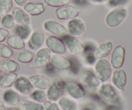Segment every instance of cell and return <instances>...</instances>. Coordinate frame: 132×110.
Wrapping results in <instances>:
<instances>
[{
    "label": "cell",
    "mask_w": 132,
    "mask_h": 110,
    "mask_svg": "<svg viewBox=\"0 0 132 110\" xmlns=\"http://www.w3.org/2000/svg\"><path fill=\"white\" fill-rule=\"evenodd\" d=\"M9 110H21V109H19V108H12V109H10Z\"/></svg>",
    "instance_id": "7dc6e473"
},
{
    "label": "cell",
    "mask_w": 132,
    "mask_h": 110,
    "mask_svg": "<svg viewBox=\"0 0 132 110\" xmlns=\"http://www.w3.org/2000/svg\"><path fill=\"white\" fill-rule=\"evenodd\" d=\"M29 97L31 100L41 104L44 103L48 99L46 91L39 89L34 90V91L29 95Z\"/></svg>",
    "instance_id": "f1b7e54d"
},
{
    "label": "cell",
    "mask_w": 132,
    "mask_h": 110,
    "mask_svg": "<svg viewBox=\"0 0 132 110\" xmlns=\"http://www.w3.org/2000/svg\"><path fill=\"white\" fill-rule=\"evenodd\" d=\"M14 1L17 5L19 6H22L27 3V0H14Z\"/></svg>",
    "instance_id": "ee69618b"
},
{
    "label": "cell",
    "mask_w": 132,
    "mask_h": 110,
    "mask_svg": "<svg viewBox=\"0 0 132 110\" xmlns=\"http://www.w3.org/2000/svg\"><path fill=\"white\" fill-rule=\"evenodd\" d=\"M5 75V72L4 71L0 70V81H1V79H3V77H4V75Z\"/></svg>",
    "instance_id": "bcb514c9"
},
{
    "label": "cell",
    "mask_w": 132,
    "mask_h": 110,
    "mask_svg": "<svg viewBox=\"0 0 132 110\" xmlns=\"http://www.w3.org/2000/svg\"><path fill=\"white\" fill-rule=\"evenodd\" d=\"M79 12L76 6L68 5L57 8L55 11V15L59 20H70L78 16Z\"/></svg>",
    "instance_id": "30bf717a"
},
{
    "label": "cell",
    "mask_w": 132,
    "mask_h": 110,
    "mask_svg": "<svg viewBox=\"0 0 132 110\" xmlns=\"http://www.w3.org/2000/svg\"><path fill=\"white\" fill-rule=\"evenodd\" d=\"M86 24L85 21L79 18L70 19L67 23V29L68 33L73 37H81L86 32Z\"/></svg>",
    "instance_id": "52a82bcc"
},
{
    "label": "cell",
    "mask_w": 132,
    "mask_h": 110,
    "mask_svg": "<svg viewBox=\"0 0 132 110\" xmlns=\"http://www.w3.org/2000/svg\"><path fill=\"white\" fill-rule=\"evenodd\" d=\"M94 70L97 77L101 82H105L108 81L112 73V65L104 58L99 59L96 61L94 66Z\"/></svg>",
    "instance_id": "277c9868"
},
{
    "label": "cell",
    "mask_w": 132,
    "mask_h": 110,
    "mask_svg": "<svg viewBox=\"0 0 132 110\" xmlns=\"http://www.w3.org/2000/svg\"><path fill=\"white\" fill-rule=\"evenodd\" d=\"M13 8L12 0H1L0 1V15L9 14Z\"/></svg>",
    "instance_id": "1f68e13d"
},
{
    "label": "cell",
    "mask_w": 132,
    "mask_h": 110,
    "mask_svg": "<svg viewBox=\"0 0 132 110\" xmlns=\"http://www.w3.org/2000/svg\"><path fill=\"white\" fill-rule=\"evenodd\" d=\"M66 82L62 79H57L50 84L46 94L49 100L56 102L62 97L65 90Z\"/></svg>",
    "instance_id": "5b68a950"
},
{
    "label": "cell",
    "mask_w": 132,
    "mask_h": 110,
    "mask_svg": "<svg viewBox=\"0 0 132 110\" xmlns=\"http://www.w3.org/2000/svg\"><path fill=\"white\" fill-rule=\"evenodd\" d=\"M128 0H108L107 4L110 7H117L122 6V5L127 3Z\"/></svg>",
    "instance_id": "8d00e7d4"
},
{
    "label": "cell",
    "mask_w": 132,
    "mask_h": 110,
    "mask_svg": "<svg viewBox=\"0 0 132 110\" xmlns=\"http://www.w3.org/2000/svg\"><path fill=\"white\" fill-rule=\"evenodd\" d=\"M84 46V51L83 53L86 54V53H91L93 52L94 53L95 48H96V46H95L93 43L92 42H87L83 45Z\"/></svg>",
    "instance_id": "f35d334b"
},
{
    "label": "cell",
    "mask_w": 132,
    "mask_h": 110,
    "mask_svg": "<svg viewBox=\"0 0 132 110\" xmlns=\"http://www.w3.org/2000/svg\"><path fill=\"white\" fill-rule=\"evenodd\" d=\"M125 50L123 46H117L112 50L111 55L110 64L113 68H121L125 61Z\"/></svg>",
    "instance_id": "9a60e30c"
},
{
    "label": "cell",
    "mask_w": 132,
    "mask_h": 110,
    "mask_svg": "<svg viewBox=\"0 0 132 110\" xmlns=\"http://www.w3.org/2000/svg\"><path fill=\"white\" fill-rule=\"evenodd\" d=\"M45 41V34L41 29L37 28L32 32L28 45L32 50H37L42 47Z\"/></svg>",
    "instance_id": "5bb4252c"
},
{
    "label": "cell",
    "mask_w": 132,
    "mask_h": 110,
    "mask_svg": "<svg viewBox=\"0 0 132 110\" xmlns=\"http://www.w3.org/2000/svg\"><path fill=\"white\" fill-rule=\"evenodd\" d=\"M112 83L116 88L120 90H125L126 84V74L125 71L121 68H117L112 75Z\"/></svg>",
    "instance_id": "ac0fdd59"
},
{
    "label": "cell",
    "mask_w": 132,
    "mask_h": 110,
    "mask_svg": "<svg viewBox=\"0 0 132 110\" xmlns=\"http://www.w3.org/2000/svg\"><path fill=\"white\" fill-rule=\"evenodd\" d=\"M61 39L65 45L67 50H68L70 54L80 55L83 53V44L77 37L66 34L62 36Z\"/></svg>",
    "instance_id": "8992f818"
},
{
    "label": "cell",
    "mask_w": 132,
    "mask_h": 110,
    "mask_svg": "<svg viewBox=\"0 0 132 110\" xmlns=\"http://www.w3.org/2000/svg\"><path fill=\"white\" fill-rule=\"evenodd\" d=\"M71 0H44V3L50 7L59 8L69 5Z\"/></svg>",
    "instance_id": "836d02e7"
},
{
    "label": "cell",
    "mask_w": 132,
    "mask_h": 110,
    "mask_svg": "<svg viewBox=\"0 0 132 110\" xmlns=\"http://www.w3.org/2000/svg\"><path fill=\"white\" fill-rule=\"evenodd\" d=\"M14 55L13 49L7 45L0 43V57L3 59H10Z\"/></svg>",
    "instance_id": "d6a6232c"
},
{
    "label": "cell",
    "mask_w": 132,
    "mask_h": 110,
    "mask_svg": "<svg viewBox=\"0 0 132 110\" xmlns=\"http://www.w3.org/2000/svg\"><path fill=\"white\" fill-rule=\"evenodd\" d=\"M43 27L45 31L52 33L55 36L62 37L68 33L67 28L63 24L52 19H48L44 21Z\"/></svg>",
    "instance_id": "8fae6325"
},
{
    "label": "cell",
    "mask_w": 132,
    "mask_h": 110,
    "mask_svg": "<svg viewBox=\"0 0 132 110\" xmlns=\"http://www.w3.org/2000/svg\"><path fill=\"white\" fill-rule=\"evenodd\" d=\"M80 80L84 88L90 93L96 92L101 82L91 69L82 70L80 73Z\"/></svg>",
    "instance_id": "7a4b0ae2"
},
{
    "label": "cell",
    "mask_w": 132,
    "mask_h": 110,
    "mask_svg": "<svg viewBox=\"0 0 132 110\" xmlns=\"http://www.w3.org/2000/svg\"><path fill=\"white\" fill-rule=\"evenodd\" d=\"M15 21L12 14H8L2 16L0 22V25L5 29H12L14 27Z\"/></svg>",
    "instance_id": "4dcf8cb0"
},
{
    "label": "cell",
    "mask_w": 132,
    "mask_h": 110,
    "mask_svg": "<svg viewBox=\"0 0 132 110\" xmlns=\"http://www.w3.org/2000/svg\"><path fill=\"white\" fill-rule=\"evenodd\" d=\"M85 59L86 63L89 65H93L94 64H95L97 61L96 58L94 55V53L93 52L85 54Z\"/></svg>",
    "instance_id": "74e56055"
},
{
    "label": "cell",
    "mask_w": 132,
    "mask_h": 110,
    "mask_svg": "<svg viewBox=\"0 0 132 110\" xmlns=\"http://www.w3.org/2000/svg\"><path fill=\"white\" fill-rule=\"evenodd\" d=\"M20 68L18 62L13 59H3L0 60V70L6 73H16Z\"/></svg>",
    "instance_id": "603a6c76"
},
{
    "label": "cell",
    "mask_w": 132,
    "mask_h": 110,
    "mask_svg": "<svg viewBox=\"0 0 132 110\" xmlns=\"http://www.w3.org/2000/svg\"><path fill=\"white\" fill-rule=\"evenodd\" d=\"M70 60L71 62V66L69 69L70 72L73 75H77L81 70V64L79 61L74 57H72Z\"/></svg>",
    "instance_id": "e575fe53"
},
{
    "label": "cell",
    "mask_w": 132,
    "mask_h": 110,
    "mask_svg": "<svg viewBox=\"0 0 132 110\" xmlns=\"http://www.w3.org/2000/svg\"><path fill=\"white\" fill-rule=\"evenodd\" d=\"M127 14V10L125 8L122 6L114 7L106 15L104 19L106 25L110 28L118 27L126 19Z\"/></svg>",
    "instance_id": "3957f363"
},
{
    "label": "cell",
    "mask_w": 132,
    "mask_h": 110,
    "mask_svg": "<svg viewBox=\"0 0 132 110\" xmlns=\"http://www.w3.org/2000/svg\"><path fill=\"white\" fill-rule=\"evenodd\" d=\"M34 54L30 50L23 49L19 50L15 54V58L18 62L23 64H28L33 61Z\"/></svg>",
    "instance_id": "484cf974"
},
{
    "label": "cell",
    "mask_w": 132,
    "mask_h": 110,
    "mask_svg": "<svg viewBox=\"0 0 132 110\" xmlns=\"http://www.w3.org/2000/svg\"><path fill=\"white\" fill-rule=\"evenodd\" d=\"M45 68L46 73L49 75H54L55 73V72H56V68L50 63H48L45 66Z\"/></svg>",
    "instance_id": "60d3db41"
},
{
    "label": "cell",
    "mask_w": 132,
    "mask_h": 110,
    "mask_svg": "<svg viewBox=\"0 0 132 110\" xmlns=\"http://www.w3.org/2000/svg\"><path fill=\"white\" fill-rule=\"evenodd\" d=\"M23 9L29 15L32 16L41 15L45 12V6L40 2H29L24 5Z\"/></svg>",
    "instance_id": "7402d4cb"
},
{
    "label": "cell",
    "mask_w": 132,
    "mask_h": 110,
    "mask_svg": "<svg viewBox=\"0 0 132 110\" xmlns=\"http://www.w3.org/2000/svg\"><path fill=\"white\" fill-rule=\"evenodd\" d=\"M17 77L18 74L16 73H5L1 81H0V88L6 89L10 88L12 85H14Z\"/></svg>",
    "instance_id": "83f0119b"
},
{
    "label": "cell",
    "mask_w": 132,
    "mask_h": 110,
    "mask_svg": "<svg viewBox=\"0 0 132 110\" xmlns=\"http://www.w3.org/2000/svg\"><path fill=\"white\" fill-rule=\"evenodd\" d=\"M6 45L15 50H21L25 48V43L21 37L15 34L9 35L6 39Z\"/></svg>",
    "instance_id": "d4e9b609"
},
{
    "label": "cell",
    "mask_w": 132,
    "mask_h": 110,
    "mask_svg": "<svg viewBox=\"0 0 132 110\" xmlns=\"http://www.w3.org/2000/svg\"><path fill=\"white\" fill-rule=\"evenodd\" d=\"M45 44L52 52L63 55L67 52V48L61 39L55 36H50L45 39Z\"/></svg>",
    "instance_id": "7c38bea8"
},
{
    "label": "cell",
    "mask_w": 132,
    "mask_h": 110,
    "mask_svg": "<svg viewBox=\"0 0 132 110\" xmlns=\"http://www.w3.org/2000/svg\"><path fill=\"white\" fill-rule=\"evenodd\" d=\"M113 50V44L111 41H105L97 46L94 51V55L96 59L108 57Z\"/></svg>",
    "instance_id": "44dd1931"
},
{
    "label": "cell",
    "mask_w": 132,
    "mask_h": 110,
    "mask_svg": "<svg viewBox=\"0 0 132 110\" xmlns=\"http://www.w3.org/2000/svg\"><path fill=\"white\" fill-rule=\"evenodd\" d=\"M14 87L18 93L23 95H29L34 90L28 77L24 75L18 76L14 83Z\"/></svg>",
    "instance_id": "9c48e42d"
},
{
    "label": "cell",
    "mask_w": 132,
    "mask_h": 110,
    "mask_svg": "<svg viewBox=\"0 0 132 110\" xmlns=\"http://www.w3.org/2000/svg\"><path fill=\"white\" fill-rule=\"evenodd\" d=\"M20 104L23 110H45L43 104L32 100H23Z\"/></svg>",
    "instance_id": "f546056e"
},
{
    "label": "cell",
    "mask_w": 132,
    "mask_h": 110,
    "mask_svg": "<svg viewBox=\"0 0 132 110\" xmlns=\"http://www.w3.org/2000/svg\"><path fill=\"white\" fill-rule=\"evenodd\" d=\"M0 22H1V18H0Z\"/></svg>",
    "instance_id": "c3c4849f"
},
{
    "label": "cell",
    "mask_w": 132,
    "mask_h": 110,
    "mask_svg": "<svg viewBox=\"0 0 132 110\" xmlns=\"http://www.w3.org/2000/svg\"><path fill=\"white\" fill-rule=\"evenodd\" d=\"M58 105L61 110H79V104L74 99L62 97L58 100Z\"/></svg>",
    "instance_id": "cb8c5ba5"
},
{
    "label": "cell",
    "mask_w": 132,
    "mask_h": 110,
    "mask_svg": "<svg viewBox=\"0 0 132 110\" xmlns=\"http://www.w3.org/2000/svg\"><path fill=\"white\" fill-rule=\"evenodd\" d=\"M50 63L59 70H69L71 66L70 59L65 57L61 54H54L52 55Z\"/></svg>",
    "instance_id": "e0dca14e"
},
{
    "label": "cell",
    "mask_w": 132,
    "mask_h": 110,
    "mask_svg": "<svg viewBox=\"0 0 132 110\" xmlns=\"http://www.w3.org/2000/svg\"><path fill=\"white\" fill-rule=\"evenodd\" d=\"M100 97L107 104L112 106L120 104L121 98L115 86L108 82L100 85L97 90Z\"/></svg>",
    "instance_id": "6da1fadb"
},
{
    "label": "cell",
    "mask_w": 132,
    "mask_h": 110,
    "mask_svg": "<svg viewBox=\"0 0 132 110\" xmlns=\"http://www.w3.org/2000/svg\"><path fill=\"white\" fill-rule=\"evenodd\" d=\"M0 110H6L5 104L1 97H0Z\"/></svg>",
    "instance_id": "f6af8a7d"
},
{
    "label": "cell",
    "mask_w": 132,
    "mask_h": 110,
    "mask_svg": "<svg viewBox=\"0 0 132 110\" xmlns=\"http://www.w3.org/2000/svg\"><path fill=\"white\" fill-rule=\"evenodd\" d=\"M34 87L39 90H46L50 86V80L43 75H33L28 77Z\"/></svg>",
    "instance_id": "ffe728a7"
},
{
    "label": "cell",
    "mask_w": 132,
    "mask_h": 110,
    "mask_svg": "<svg viewBox=\"0 0 132 110\" xmlns=\"http://www.w3.org/2000/svg\"><path fill=\"white\" fill-rule=\"evenodd\" d=\"M2 99L5 105L10 107H14L20 103L21 97L17 91L9 89L3 93Z\"/></svg>",
    "instance_id": "d6986e66"
},
{
    "label": "cell",
    "mask_w": 132,
    "mask_h": 110,
    "mask_svg": "<svg viewBox=\"0 0 132 110\" xmlns=\"http://www.w3.org/2000/svg\"><path fill=\"white\" fill-rule=\"evenodd\" d=\"M65 90L67 94L74 99H80L86 95V91L81 84L74 81L66 82Z\"/></svg>",
    "instance_id": "4fadbf2b"
},
{
    "label": "cell",
    "mask_w": 132,
    "mask_h": 110,
    "mask_svg": "<svg viewBox=\"0 0 132 110\" xmlns=\"http://www.w3.org/2000/svg\"><path fill=\"white\" fill-rule=\"evenodd\" d=\"M9 36V32L8 30L3 28H0V43L4 42Z\"/></svg>",
    "instance_id": "ab89813d"
},
{
    "label": "cell",
    "mask_w": 132,
    "mask_h": 110,
    "mask_svg": "<svg viewBox=\"0 0 132 110\" xmlns=\"http://www.w3.org/2000/svg\"><path fill=\"white\" fill-rule=\"evenodd\" d=\"M12 15L14 19V21L18 24H30V18L29 14H27L24 9H21L20 6H14L12 9Z\"/></svg>",
    "instance_id": "2e32d148"
},
{
    "label": "cell",
    "mask_w": 132,
    "mask_h": 110,
    "mask_svg": "<svg viewBox=\"0 0 132 110\" xmlns=\"http://www.w3.org/2000/svg\"><path fill=\"white\" fill-rule=\"evenodd\" d=\"M45 110H61L58 104L51 100H46L43 104Z\"/></svg>",
    "instance_id": "d590c367"
},
{
    "label": "cell",
    "mask_w": 132,
    "mask_h": 110,
    "mask_svg": "<svg viewBox=\"0 0 132 110\" xmlns=\"http://www.w3.org/2000/svg\"><path fill=\"white\" fill-rule=\"evenodd\" d=\"M75 5L78 6H82L85 5L86 3V0H71Z\"/></svg>",
    "instance_id": "7bdbcfd3"
},
{
    "label": "cell",
    "mask_w": 132,
    "mask_h": 110,
    "mask_svg": "<svg viewBox=\"0 0 132 110\" xmlns=\"http://www.w3.org/2000/svg\"><path fill=\"white\" fill-rule=\"evenodd\" d=\"M86 1L94 5H102V4L106 3L108 0H86Z\"/></svg>",
    "instance_id": "b9f144b4"
},
{
    "label": "cell",
    "mask_w": 132,
    "mask_h": 110,
    "mask_svg": "<svg viewBox=\"0 0 132 110\" xmlns=\"http://www.w3.org/2000/svg\"><path fill=\"white\" fill-rule=\"evenodd\" d=\"M14 34L21 37L24 41H26L32 33V28L30 24H27V25L18 24L14 28Z\"/></svg>",
    "instance_id": "4316f807"
},
{
    "label": "cell",
    "mask_w": 132,
    "mask_h": 110,
    "mask_svg": "<svg viewBox=\"0 0 132 110\" xmlns=\"http://www.w3.org/2000/svg\"><path fill=\"white\" fill-rule=\"evenodd\" d=\"M51 56L52 52L47 47L39 48L34 57V66L37 69L45 68V66L50 63Z\"/></svg>",
    "instance_id": "ba28073f"
}]
</instances>
